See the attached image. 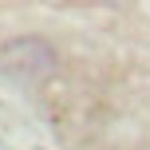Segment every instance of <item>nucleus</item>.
Here are the masks:
<instances>
[{
  "mask_svg": "<svg viewBox=\"0 0 150 150\" xmlns=\"http://www.w3.org/2000/svg\"><path fill=\"white\" fill-rule=\"evenodd\" d=\"M0 71L20 83H40L55 71V52L40 36H16L0 47Z\"/></svg>",
  "mask_w": 150,
  "mask_h": 150,
  "instance_id": "nucleus-1",
  "label": "nucleus"
}]
</instances>
